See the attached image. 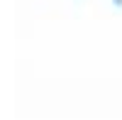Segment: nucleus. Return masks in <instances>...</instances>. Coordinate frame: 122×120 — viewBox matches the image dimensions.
Masks as SVG:
<instances>
[]
</instances>
